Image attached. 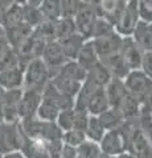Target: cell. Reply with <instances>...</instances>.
I'll return each instance as SVG.
<instances>
[{"instance_id":"1","label":"cell","mask_w":152,"mask_h":158,"mask_svg":"<svg viewBox=\"0 0 152 158\" xmlns=\"http://www.w3.org/2000/svg\"><path fill=\"white\" fill-rule=\"evenodd\" d=\"M49 69L41 58L32 59L28 63L27 71L24 74V91H36L42 94L44 88L49 83Z\"/></svg>"},{"instance_id":"2","label":"cell","mask_w":152,"mask_h":158,"mask_svg":"<svg viewBox=\"0 0 152 158\" xmlns=\"http://www.w3.org/2000/svg\"><path fill=\"white\" fill-rule=\"evenodd\" d=\"M99 148H101L102 154L115 158L126 153V149H127L126 136L119 129L107 131L105 133V136L102 137V140L99 141Z\"/></svg>"},{"instance_id":"3","label":"cell","mask_w":152,"mask_h":158,"mask_svg":"<svg viewBox=\"0 0 152 158\" xmlns=\"http://www.w3.org/2000/svg\"><path fill=\"white\" fill-rule=\"evenodd\" d=\"M20 149V124H0V154L16 152Z\"/></svg>"},{"instance_id":"4","label":"cell","mask_w":152,"mask_h":158,"mask_svg":"<svg viewBox=\"0 0 152 158\" xmlns=\"http://www.w3.org/2000/svg\"><path fill=\"white\" fill-rule=\"evenodd\" d=\"M124 86L127 92L135 99L140 98L141 95H145L152 86L151 79L145 75L143 71H131L127 74V79L124 81Z\"/></svg>"},{"instance_id":"5","label":"cell","mask_w":152,"mask_h":158,"mask_svg":"<svg viewBox=\"0 0 152 158\" xmlns=\"http://www.w3.org/2000/svg\"><path fill=\"white\" fill-rule=\"evenodd\" d=\"M138 3H130L128 6H124L119 19L115 23L118 33L123 36H130L134 33L136 25H138Z\"/></svg>"},{"instance_id":"6","label":"cell","mask_w":152,"mask_h":158,"mask_svg":"<svg viewBox=\"0 0 152 158\" xmlns=\"http://www.w3.org/2000/svg\"><path fill=\"white\" fill-rule=\"evenodd\" d=\"M95 13L93 11V8L89 6H80L78 12L76 15V21L74 25L76 29L80 33V36L83 38H89L93 36V31H94V25H95Z\"/></svg>"},{"instance_id":"7","label":"cell","mask_w":152,"mask_h":158,"mask_svg":"<svg viewBox=\"0 0 152 158\" xmlns=\"http://www.w3.org/2000/svg\"><path fill=\"white\" fill-rule=\"evenodd\" d=\"M120 56L123 59L126 67L131 71H136L141 67V63H143V57L140 54V48L138 46L134 40L127 38L123 40V44H122V49H120Z\"/></svg>"},{"instance_id":"8","label":"cell","mask_w":152,"mask_h":158,"mask_svg":"<svg viewBox=\"0 0 152 158\" xmlns=\"http://www.w3.org/2000/svg\"><path fill=\"white\" fill-rule=\"evenodd\" d=\"M42 96L40 92L36 91H23L21 98L17 104V113L19 117L25 118L29 116L36 115L38 107L41 104Z\"/></svg>"},{"instance_id":"9","label":"cell","mask_w":152,"mask_h":158,"mask_svg":"<svg viewBox=\"0 0 152 158\" xmlns=\"http://www.w3.org/2000/svg\"><path fill=\"white\" fill-rule=\"evenodd\" d=\"M65 54L62 52L61 44L58 41L54 42H49L46 44L45 50L42 53V61L44 63L48 66L49 71L52 69H57V71H60V69L63 66V62H65Z\"/></svg>"},{"instance_id":"10","label":"cell","mask_w":152,"mask_h":158,"mask_svg":"<svg viewBox=\"0 0 152 158\" xmlns=\"http://www.w3.org/2000/svg\"><path fill=\"white\" fill-rule=\"evenodd\" d=\"M105 91H106V95H107V99H109L111 108H119L120 103L123 102V99L128 94L126 90L124 82L118 78L111 79L110 83L107 85V90Z\"/></svg>"},{"instance_id":"11","label":"cell","mask_w":152,"mask_h":158,"mask_svg":"<svg viewBox=\"0 0 152 158\" xmlns=\"http://www.w3.org/2000/svg\"><path fill=\"white\" fill-rule=\"evenodd\" d=\"M24 82V74L20 67H15L11 70L0 71V86L7 91L20 90Z\"/></svg>"},{"instance_id":"12","label":"cell","mask_w":152,"mask_h":158,"mask_svg":"<svg viewBox=\"0 0 152 158\" xmlns=\"http://www.w3.org/2000/svg\"><path fill=\"white\" fill-rule=\"evenodd\" d=\"M109 108H111V107H110V103H109V99H107L105 88H99V90L90 98L89 103H87V107H86V112L89 113L90 116H99L103 112H106Z\"/></svg>"},{"instance_id":"13","label":"cell","mask_w":152,"mask_h":158,"mask_svg":"<svg viewBox=\"0 0 152 158\" xmlns=\"http://www.w3.org/2000/svg\"><path fill=\"white\" fill-rule=\"evenodd\" d=\"M78 65H80L83 70L89 71L91 67H94L99 59H98V54L94 49V45H93V41H89V42H85L83 46L81 49L80 54H78Z\"/></svg>"},{"instance_id":"14","label":"cell","mask_w":152,"mask_h":158,"mask_svg":"<svg viewBox=\"0 0 152 158\" xmlns=\"http://www.w3.org/2000/svg\"><path fill=\"white\" fill-rule=\"evenodd\" d=\"M130 150L131 156H136L143 158L148 154V141L143 132L139 129H134L130 137Z\"/></svg>"},{"instance_id":"15","label":"cell","mask_w":152,"mask_h":158,"mask_svg":"<svg viewBox=\"0 0 152 158\" xmlns=\"http://www.w3.org/2000/svg\"><path fill=\"white\" fill-rule=\"evenodd\" d=\"M60 44H61V48H62V52L65 54V57L74 59L80 54L83 44H85V38L80 36V34H73L69 38L61 41Z\"/></svg>"},{"instance_id":"16","label":"cell","mask_w":152,"mask_h":158,"mask_svg":"<svg viewBox=\"0 0 152 158\" xmlns=\"http://www.w3.org/2000/svg\"><path fill=\"white\" fill-rule=\"evenodd\" d=\"M134 41L139 48L152 50V27L147 25L145 23H139L134 31Z\"/></svg>"},{"instance_id":"17","label":"cell","mask_w":152,"mask_h":158,"mask_svg":"<svg viewBox=\"0 0 152 158\" xmlns=\"http://www.w3.org/2000/svg\"><path fill=\"white\" fill-rule=\"evenodd\" d=\"M102 127L105 128V131H112L118 129V127L122 124L123 120V115L118 108H109L106 112H103L102 115L98 116Z\"/></svg>"},{"instance_id":"18","label":"cell","mask_w":152,"mask_h":158,"mask_svg":"<svg viewBox=\"0 0 152 158\" xmlns=\"http://www.w3.org/2000/svg\"><path fill=\"white\" fill-rule=\"evenodd\" d=\"M87 79L93 81L97 86L105 88V86L109 85L111 81V74L101 62H98L94 67H91L87 71Z\"/></svg>"},{"instance_id":"19","label":"cell","mask_w":152,"mask_h":158,"mask_svg":"<svg viewBox=\"0 0 152 158\" xmlns=\"http://www.w3.org/2000/svg\"><path fill=\"white\" fill-rule=\"evenodd\" d=\"M105 128L102 127L98 116H89V121H87L86 129H85V135H86V140L98 142L102 140V137L105 136Z\"/></svg>"},{"instance_id":"20","label":"cell","mask_w":152,"mask_h":158,"mask_svg":"<svg viewBox=\"0 0 152 158\" xmlns=\"http://www.w3.org/2000/svg\"><path fill=\"white\" fill-rule=\"evenodd\" d=\"M102 154L98 142L86 140L77 148V156L81 158H99Z\"/></svg>"},{"instance_id":"21","label":"cell","mask_w":152,"mask_h":158,"mask_svg":"<svg viewBox=\"0 0 152 158\" xmlns=\"http://www.w3.org/2000/svg\"><path fill=\"white\" fill-rule=\"evenodd\" d=\"M58 115H60V111L53 104L44 100H41V104L36 112V116L41 121H46V123H56Z\"/></svg>"},{"instance_id":"22","label":"cell","mask_w":152,"mask_h":158,"mask_svg":"<svg viewBox=\"0 0 152 158\" xmlns=\"http://www.w3.org/2000/svg\"><path fill=\"white\" fill-rule=\"evenodd\" d=\"M23 20H24L23 8L19 6H12L8 9V12L4 15V24H6V27L9 29L21 25Z\"/></svg>"},{"instance_id":"23","label":"cell","mask_w":152,"mask_h":158,"mask_svg":"<svg viewBox=\"0 0 152 158\" xmlns=\"http://www.w3.org/2000/svg\"><path fill=\"white\" fill-rule=\"evenodd\" d=\"M74 118H76L74 108H73V110L61 111L60 115H58V117H57V120H56V124L62 131V133H65V132L74 128Z\"/></svg>"},{"instance_id":"24","label":"cell","mask_w":152,"mask_h":158,"mask_svg":"<svg viewBox=\"0 0 152 158\" xmlns=\"http://www.w3.org/2000/svg\"><path fill=\"white\" fill-rule=\"evenodd\" d=\"M83 141H86V135L85 132H82L80 129H76V128H73V129L65 132L62 135V142L65 145H69L72 148H77L80 146Z\"/></svg>"},{"instance_id":"25","label":"cell","mask_w":152,"mask_h":158,"mask_svg":"<svg viewBox=\"0 0 152 158\" xmlns=\"http://www.w3.org/2000/svg\"><path fill=\"white\" fill-rule=\"evenodd\" d=\"M40 11L41 15L48 19V21H57V19L61 17V3L45 2L44 6H41Z\"/></svg>"},{"instance_id":"26","label":"cell","mask_w":152,"mask_h":158,"mask_svg":"<svg viewBox=\"0 0 152 158\" xmlns=\"http://www.w3.org/2000/svg\"><path fill=\"white\" fill-rule=\"evenodd\" d=\"M138 15L140 19L143 20V23H151L152 21V7L150 6V3H140V6H138Z\"/></svg>"},{"instance_id":"27","label":"cell","mask_w":152,"mask_h":158,"mask_svg":"<svg viewBox=\"0 0 152 158\" xmlns=\"http://www.w3.org/2000/svg\"><path fill=\"white\" fill-rule=\"evenodd\" d=\"M141 66L144 67V74L150 79H152V52H148L143 57V63Z\"/></svg>"},{"instance_id":"28","label":"cell","mask_w":152,"mask_h":158,"mask_svg":"<svg viewBox=\"0 0 152 158\" xmlns=\"http://www.w3.org/2000/svg\"><path fill=\"white\" fill-rule=\"evenodd\" d=\"M60 158H77V149L76 148H72L69 145L63 144Z\"/></svg>"},{"instance_id":"29","label":"cell","mask_w":152,"mask_h":158,"mask_svg":"<svg viewBox=\"0 0 152 158\" xmlns=\"http://www.w3.org/2000/svg\"><path fill=\"white\" fill-rule=\"evenodd\" d=\"M3 158H27V157L24 156L20 150H16V152L8 153V154H4V156H3Z\"/></svg>"},{"instance_id":"30","label":"cell","mask_w":152,"mask_h":158,"mask_svg":"<svg viewBox=\"0 0 152 158\" xmlns=\"http://www.w3.org/2000/svg\"><path fill=\"white\" fill-rule=\"evenodd\" d=\"M115 158H134L131 154H126V153H123V154H120V156H118V157H115Z\"/></svg>"},{"instance_id":"31","label":"cell","mask_w":152,"mask_h":158,"mask_svg":"<svg viewBox=\"0 0 152 158\" xmlns=\"http://www.w3.org/2000/svg\"><path fill=\"white\" fill-rule=\"evenodd\" d=\"M77 158H81V157H78V156H77Z\"/></svg>"}]
</instances>
